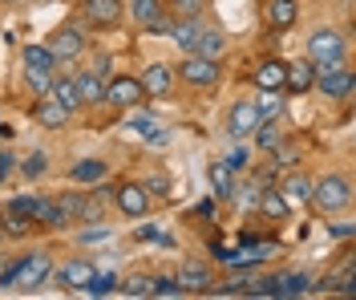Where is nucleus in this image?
<instances>
[{
	"mask_svg": "<svg viewBox=\"0 0 356 300\" xmlns=\"http://www.w3.org/2000/svg\"><path fill=\"white\" fill-rule=\"evenodd\" d=\"M93 272H97V268H93L89 260H69V264H61V268H57V276H53V280H57L61 288H73V292H81L89 280H93Z\"/></svg>",
	"mask_w": 356,
	"mask_h": 300,
	"instance_id": "dca6fc26",
	"label": "nucleus"
},
{
	"mask_svg": "<svg viewBox=\"0 0 356 300\" xmlns=\"http://www.w3.org/2000/svg\"><path fill=\"white\" fill-rule=\"evenodd\" d=\"M53 207H57V215H61V223H77V215H81V207H86V195L81 191H65V195H57L53 199Z\"/></svg>",
	"mask_w": 356,
	"mask_h": 300,
	"instance_id": "cd10ccee",
	"label": "nucleus"
},
{
	"mask_svg": "<svg viewBox=\"0 0 356 300\" xmlns=\"http://www.w3.org/2000/svg\"><path fill=\"white\" fill-rule=\"evenodd\" d=\"M21 171H24V179H41L44 171H49V155H44V150H33V155L21 162Z\"/></svg>",
	"mask_w": 356,
	"mask_h": 300,
	"instance_id": "e433bc0d",
	"label": "nucleus"
},
{
	"mask_svg": "<svg viewBox=\"0 0 356 300\" xmlns=\"http://www.w3.org/2000/svg\"><path fill=\"white\" fill-rule=\"evenodd\" d=\"M113 288H118V276H113V272H102V276L93 272V280H89L81 292H86V297H110Z\"/></svg>",
	"mask_w": 356,
	"mask_h": 300,
	"instance_id": "72a5a7b5",
	"label": "nucleus"
},
{
	"mask_svg": "<svg viewBox=\"0 0 356 300\" xmlns=\"http://www.w3.org/2000/svg\"><path fill=\"white\" fill-rule=\"evenodd\" d=\"M255 211L264 215V219H271V223H284L291 215L288 199L280 195V187H259V203H255Z\"/></svg>",
	"mask_w": 356,
	"mask_h": 300,
	"instance_id": "f3484780",
	"label": "nucleus"
},
{
	"mask_svg": "<svg viewBox=\"0 0 356 300\" xmlns=\"http://www.w3.org/2000/svg\"><path fill=\"white\" fill-rule=\"evenodd\" d=\"M316 86V70H312L308 57H300V61H291L288 73H284V93H308Z\"/></svg>",
	"mask_w": 356,
	"mask_h": 300,
	"instance_id": "6ab92c4d",
	"label": "nucleus"
},
{
	"mask_svg": "<svg viewBox=\"0 0 356 300\" xmlns=\"http://www.w3.org/2000/svg\"><path fill=\"white\" fill-rule=\"evenodd\" d=\"M150 297L175 300V297H186V292L178 288V280H175V276H154V280H150Z\"/></svg>",
	"mask_w": 356,
	"mask_h": 300,
	"instance_id": "c9c22d12",
	"label": "nucleus"
},
{
	"mask_svg": "<svg viewBox=\"0 0 356 300\" xmlns=\"http://www.w3.org/2000/svg\"><path fill=\"white\" fill-rule=\"evenodd\" d=\"M73 86H77V93H81V106H102V97H106V81L97 77V73L81 70L77 77H73Z\"/></svg>",
	"mask_w": 356,
	"mask_h": 300,
	"instance_id": "4be33fe9",
	"label": "nucleus"
},
{
	"mask_svg": "<svg viewBox=\"0 0 356 300\" xmlns=\"http://www.w3.org/2000/svg\"><path fill=\"white\" fill-rule=\"evenodd\" d=\"M284 73H288V65H284V61L267 57V61H259V70H255V86H259V90L284 93Z\"/></svg>",
	"mask_w": 356,
	"mask_h": 300,
	"instance_id": "b1692460",
	"label": "nucleus"
},
{
	"mask_svg": "<svg viewBox=\"0 0 356 300\" xmlns=\"http://www.w3.org/2000/svg\"><path fill=\"white\" fill-rule=\"evenodd\" d=\"M49 97H57L69 114L86 110V106H81V93H77V86H73V77H53V90H49Z\"/></svg>",
	"mask_w": 356,
	"mask_h": 300,
	"instance_id": "bb28decb",
	"label": "nucleus"
},
{
	"mask_svg": "<svg viewBox=\"0 0 356 300\" xmlns=\"http://www.w3.org/2000/svg\"><path fill=\"white\" fill-rule=\"evenodd\" d=\"M328 235H332V239H353L356 223H328Z\"/></svg>",
	"mask_w": 356,
	"mask_h": 300,
	"instance_id": "de8ad7c7",
	"label": "nucleus"
},
{
	"mask_svg": "<svg viewBox=\"0 0 356 300\" xmlns=\"http://www.w3.org/2000/svg\"><path fill=\"white\" fill-rule=\"evenodd\" d=\"M227 166H231V171H235V175H239V171H247V162H251V155H247V146L243 142H235V146H231V155H227Z\"/></svg>",
	"mask_w": 356,
	"mask_h": 300,
	"instance_id": "79ce46f5",
	"label": "nucleus"
},
{
	"mask_svg": "<svg viewBox=\"0 0 356 300\" xmlns=\"http://www.w3.org/2000/svg\"><path fill=\"white\" fill-rule=\"evenodd\" d=\"M126 297H150V276L126 280Z\"/></svg>",
	"mask_w": 356,
	"mask_h": 300,
	"instance_id": "a18cd8bd",
	"label": "nucleus"
},
{
	"mask_svg": "<svg viewBox=\"0 0 356 300\" xmlns=\"http://www.w3.org/2000/svg\"><path fill=\"white\" fill-rule=\"evenodd\" d=\"M312 207L320 215H336L353 203V179L348 175H324V179H312Z\"/></svg>",
	"mask_w": 356,
	"mask_h": 300,
	"instance_id": "f03ea898",
	"label": "nucleus"
},
{
	"mask_svg": "<svg viewBox=\"0 0 356 300\" xmlns=\"http://www.w3.org/2000/svg\"><path fill=\"white\" fill-rule=\"evenodd\" d=\"M113 203H118V211H122L126 219H142L154 199L146 195V187L142 183H122V187H113Z\"/></svg>",
	"mask_w": 356,
	"mask_h": 300,
	"instance_id": "1a4fd4ad",
	"label": "nucleus"
},
{
	"mask_svg": "<svg viewBox=\"0 0 356 300\" xmlns=\"http://www.w3.org/2000/svg\"><path fill=\"white\" fill-rule=\"evenodd\" d=\"M207 0H170V13L175 17H202Z\"/></svg>",
	"mask_w": 356,
	"mask_h": 300,
	"instance_id": "ea45409f",
	"label": "nucleus"
},
{
	"mask_svg": "<svg viewBox=\"0 0 356 300\" xmlns=\"http://www.w3.org/2000/svg\"><path fill=\"white\" fill-rule=\"evenodd\" d=\"M178 288L182 292H211V284H215V272H211V264L207 260H182V268H178Z\"/></svg>",
	"mask_w": 356,
	"mask_h": 300,
	"instance_id": "9d476101",
	"label": "nucleus"
},
{
	"mask_svg": "<svg viewBox=\"0 0 356 300\" xmlns=\"http://www.w3.org/2000/svg\"><path fill=\"white\" fill-rule=\"evenodd\" d=\"M251 142H255L259 150H271V146L280 142V130H275V122H259V126L251 130Z\"/></svg>",
	"mask_w": 356,
	"mask_h": 300,
	"instance_id": "f704fd0d",
	"label": "nucleus"
},
{
	"mask_svg": "<svg viewBox=\"0 0 356 300\" xmlns=\"http://www.w3.org/2000/svg\"><path fill=\"white\" fill-rule=\"evenodd\" d=\"M89 73H97L102 81L113 77V57H110V53H93V57H89Z\"/></svg>",
	"mask_w": 356,
	"mask_h": 300,
	"instance_id": "a19ab883",
	"label": "nucleus"
},
{
	"mask_svg": "<svg viewBox=\"0 0 356 300\" xmlns=\"http://www.w3.org/2000/svg\"><path fill=\"white\" fill-rule=\"evenodd\" d=\"M235 183H239V175L227 166V162H211V191H215V199H231L235 203Z\"/></svg>",
	"mask_w": 356,
	"mask_h": 300,
	"instance_id": "412c9836",
	"label": "nucleus"
},
{
	"mask_svg": "<svg viewBox=\"0 0 356 300\" xmlns=\"http://www.w3.org/2000/svg\"><path fill=\"white\" fill-rule=\"evenodd\" d=\"M195 53H199V57H207V61H222V53H227V33H219V29H207V24H202L199 41H195Z\"/></svg>",
	"mask_w": 356,
	"mask_h": 300,
	"instance_id": "5701e85b",
	"label": "nucleus"
},
{
	"mask_svg": "<svg viewBox=\"0 0 356 300\" xmlns=\"http://www.w3.org/2000/svg\"><path fill=\"white\" fill-rule=\"evenodd\" d=\"M138 81H142V93H146V97H170L178 77H175V70H170L166 61H150L146 70L138 73Z\"/></svg>",
	"mask_w": 356,
	"mask_h": 300,
	"instance_id": "0eeeda50",
	"label": "nucleus"
},
{
	"mask_svg": "<svg viewBox=\"0 0 356 300\" xmlns=\"http://www.w3.org/2000/svg\"><path fill=\"white\" fill-rule=\"evenodd\" d=\"M49 276H53L49 252H33V255H21V260H8V268H4V276H0V288H24V292H33V288H41Z\"/></svg>",
	"mask_w": 356,
	"mask_h": 300,
	"instance_id": "f257e3e1",
	"label": "nucleus"
},
{
	"mask_svg": "<svg viewBox=\"0 0 356 300\" xmlns=\"http://www.w3.org/2000/svg\"><path fill=\"white\" fill-rule=\"evenodd\" d=\"M142 187H146V195H150V199H170V191H175L166 175H150V179H146Z\"/></svg>",
	"mask_w": 356,
	"mask_h": 300,
	"instance_id": "58836bf2",
	"label": "nucleus"
},
{
	"mask_svg": "<svg viewBox=\"0 0 356 300\" xmlns=\"http://www.w3.org/2000/svg\"><path fill=\"white\" fill-rule=\"evenodd\" d=\"M255 126H259V110H255V102H235V106L227 110V134H231L235 142H247Z\"/></svg>",
	"mask_w": 356,
	"mask_h": 300,
	"instance_id": "9b49d317",
	"label": "nucleus"
},
{
	"mask_svg": "<svg viewBox=\"0 0 356 300\" xmlns=\"http://www.w3.org/2000/svg\"><path fill=\"white\" fill-rule=\"evenodd\" d=\"M166 33L175 37V45L182 49V53H195V41H199L202 24H199V17H175V24H170Z\"/></svg>",
	"mask_w": 356,
	"mask_h": 300,
	"instance_id": "aec40b11",
	"label": "nucleus"
},
{
	"mask_svg": "<svg viewBox=\"0 0 356 300\" xmlns=\"http://www.w3.org/2000/svg\"><path fill=\"white\" fill-rule=\"evenodd\" d=\"M324 57H344V33L332 24H320L308 37V61H324Z\"/></svg>",
	"mask_w": 356,
	"mask_h": 300,
	"instance_id": "6e6552de",
	"label": "nucleus"
},
{
	"mask_svg": "<svg viewBox=\"0 0 356 300\" xmlns=\"http://www.w3.org/2000/svg\"><path fill=\"white\" fill-rule=\"evenodd\" d=\"M24 70H57V57L44 45H29L24 49Z\"/></svg>",
	"mask_w": 356,
	"mask_h": 300,
	"instance_id": "2f4dec72",
	"label": "nucleus"
},
{
	"mask_svg": "<svg viewBox=\"0 0 356 300\" xmlns=\"http://www.w3.org/2000/svg\"><path fill=\"white\" fill-rule=\"evenodd\" d=\"M33 122L44 126V130H61V126L69 122V110L57 102V97H41V102L33 106Z\"/></svg>",
	"mask_w": 356,
	"mask_h": 300,
	"instance_id": "a211bd4d",
	"label": "nucleus"
},
{
	"mask_svg": "<svg viewBox=\"0 0 356 300\" xmlns=\"http://www.w3.org/2000/svg\"><path fill=\"white\" fill-rule=\"evenodd\" d=\"M69 179H73V183H81V187L102 183V179H106V162H102V159H81V162H73V166H69Z\"/></svg>",
	"mask_w": 356,
	"mask_h": 300,
	"instance_id": "393cba45",
	"label": "nucleus"
},
{
	"mask_svg": "<svg viewBox=\"0 0 356 300\" xmlns=\"http://www.w3.org/2000/svg\"><path fill=\"white\" fill-rule=\"evenodd\" d=\"M267 24L275 33H288L300 24V0H267Z\"/></svg>",
	"mask_w": 356,
	"mask_h": 300,
	"instance_id": "4468645a",
	"label": "nucleus"
},
{
	"mask_svg": "<svg viewBox=\"0 0 356 300\" xmlns=\"http://www.w3.org/2000/svg\"><path fill=\"white\" fill-rule=\"evenodd\" d=\"M44 49L57 57V65H61V61H77V57L86 53V33H81V29H73V24H61V29H53V33H49Z\"/></svg>",
	"mask_w": 356,
	"mask_h": 300,
	"instance_id": "39448f33",
	"label": "nucleus"
},
{
	"mask_svg": "<svg viewBox=\"0 0 356 300\" xmlns=\"http://www.w3.org/2000/svg\"><path fill=\"white\" fill-rule=\"evenodd\" d=\"M146 93H142V81L134 77V73H118V77H106V106L113 110H134L138 102H142Z\"/></svg>",
	"mask_w": 356,
	"mask_h": 300,
	"instance_id": "20e7f679",
	"label": "nucleus"
},
{
	"mask_svg": "<svg viewBox=\"0 0 356 300\" xmlns=\"http://www.w3.org/2000/svg\"><path fill=\"white\" fill-rule=\"evenodd\" d=\"M267 155H271V166H275V171H291V166H296V159H300V150H296L291 142H275Z\"/></svg>",
	"mask_w": 356,
	"mask_h": 300,
	"instance_id": "473e14b6",
	"label": "nucleus"
},
{
	"mask_svg": "<svg viewBox=\"0 0 356 300\" xmlns=\"http://www.w3.org/2000/svg\"><path fill=\"white\" fill-rule=\"evenodd\" d=\"M4 211H17V215H29V219H33V211H37V195H17V199H8V207Z\"/></svg>",
	"mask_w": 356,
	"mask_h": 300,
	"instance_id": "37998d69",
	"label": "nucleus"
},
{
	"mask_svg": "<svg viewBox=\"0 0 356 300\" xmlns=\"http://www.w3.org/2000/svg\"><path fill=\"white\" fill-rule=\"evenodd\" d=\"M255 110H259V122H280V118H284V93L259 90V97H255Z\"/></svg>",
	"mask_w": 356,
	"mask_h": 300,
	"instance_id": "c85d7f7f",
	"label": "nucleus"
},
{
	"mask_svg": "<svg viewBox=\"0 0 356 300\" xmlns=\"http://www.w3.org/2000/svg\"><path fill=\"white\" fill-rule=\"evenodd\" d=\"M122 17H126L122 0H81V21L89 29H118Z\"/></svg>",
	"mask_w": 356,
	"mask_h": 300,
	"instance_id": "423d86ee",
	"label": "nucleus"
},
{
	"mask_svg": "<svg viewBox=\"0 0 356 300\" xmlns=\"http://www.w3.org/2000/svg\"><path fill=\"white\" fill-rule=\"evenodd\" d=\"M312 292L308 288V272H284V276H275V288H271V297L288 300V297H304Z\"/></svg>",
	"mask_w": 356,
	"mask_h": 300,
	"instance_id": "a878e982",
	"label": "nucleus"
},
{
	"mask_svg": "<svg viewBox=\"0 0 356 300\" xmlns=\"http://www.w3.org/2000/svg\"><path fill=\"white\" fill-rule=\"evenodd\" d=\"M13 171H17V155H13V150H4V146H0V183H4V179H8V175H13Z\"/></svg>",
	"mask_w": 356,
	"mask_h": 300,
	"instance_id": "49530a36",
	"label": "nucleus"
},
{
	"mask_svg": "<svg viewBox=\"0 0 356 300\" xmlns=\"http://www.w3.org/2000/svg\"><path fill=\"white\" fill-rule=\"evenodd\" d=\"M280 195L288 199V207H304V203L312 199V179L304 175V171L291 166L288 175H284V183H280Z\"/></svg>",
	"mask_w": 356,
	"mask_h": 300,
	"instance_id": "2eb2a0df",
	"label": "nucleus"
},
{
	"mask_svg": "<svg viewBox=\"0 0 356 300\" xmlns=\"http://www.w3.org/2000/svg\"><path fill=\"white\" fill-rule=\"evenodd\" d=\"M130 17L134 24H146L150 33H166L170 29L166 13H162V0H130Z\"/></svg>",
	"mask_w": 356,
	"mask_h": 300,
	"instance_id": "ddd939ff",
	"label": "nucleus"
},
{
	"mask_svg": "<svg viewBox=\"0 0 356 300\" xmlns=\"http://www.w3.org/2000/svg\"><path fill=\"white\" fill-rule=\"evenodd\" d=\"M130 126L138 130V134H150V130L158 126V118H154V114H142V110L134 106V118H130Z\"/></svg>",
	"mask_w": 356,
	"mask_h": 300,
	"instance_id": "c03bdc74",
	"label": "nucleus"
},
{
	"mask_svg": "<svg viewBox=\"0 0 356 300\" xmlns=\"http://www.w3.org/2000/svg\"><path fill=\"white\" fill-rule=\"evenodd\" d=\"M312 90H320L324 97H332V102H348V97H353V90H356V77H353V70H348V65H340V70L316 77V86H312Z\"/></svg>",
	"mask_w": 356,
	"mask_h": 300,
	"instance_id": "f8f14e48",
	"label": "nucleus"
},
{
	"mask_svg": "<svg viewBox=\"0 0 356 300\" xmlns=\"http://www.w3.org/2000/svg\"><path fill=\"white\" fill-rule=\"evenodd\" d=\"M106 219V203L102 199H93V195H86V207H81V215H77V223H102Z\"/></svg>",
	"mask_w": 356,
	"mask_h": 300,
	"instance_id": "4c0bfd02",
	"label": "nucleus"
},
{
	"mask_svg": "<svg viewBox=\"0 0 356 300\" xmlns=\"http://www.w3.org/2000/svg\"><path fill=\"white\" fill-rule=\"evenodd\" d=\"M53 77H57V70H24V86L37 93V97H49V90H53Z\"/></svg>",
	"mask_w": 356,
	"mask_h": 300,
	"instance_id": "7c9ffc66",
	"label": "nucleus"
},
{
	"mask_svg": "<svg viewBox=\"0 0 356 300\" xmlns=\"http://www.w3.org/2000/svg\"><path fill=\"white\" fill-rule=\"evenodd\" d=\"M175 77L186 81L191 90H215V86L222 81V65L219 61H207V57H199V53H186V57L178 61Z\"/></svg>",
	"mask_w": 356,
	"mask_h": 300,
	"instance_id": "7ed1b4c3",
	"label": "nucleus"
},
{
	"mask_svg": "<svg viewBox=\"0 0 356 300\" xmlns=\"http://www.w3.org/2000/svg\"><path fill=\"white\" fill-rule=\"evenodd\" d=\"M0 231H4L8 239H24V235L33 231V219H29V215H17V211H0Z\"/></svg>",
	"mask_w": 356,
	"mask_h": 300,
	"instance_id": "c756f323",
	"label": "nucleus"
}]
</instances>
